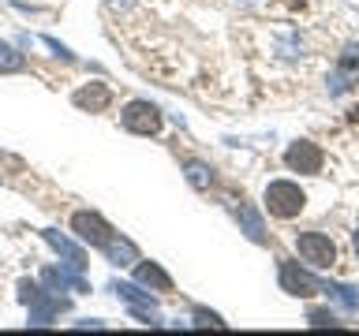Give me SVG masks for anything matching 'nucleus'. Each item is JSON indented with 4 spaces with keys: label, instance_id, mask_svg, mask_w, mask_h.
<instances>
[{
    "label": "nucleus",
    "instance_id": "1",
    "mask_svg": "<svg viewBox=\"0 0 359 336\" xmlns=\"http://www.w3.org/2000/svg\"><path fill=\"white\" fill-rule=\"evenodd\" d=\"M303 202H307V195L296 183H288V179H277V183L266 187V206L273 217H296L303 209Z\"/></svg>",
    "mask_w": 359,
    "mask_h": 336
},
{
    "label": "nucleus",
    "instance_id": "2",
    "mask_svg": "<svg viewBox=\"0 0 359 336\" xmlns=\"http://www.w3.org/2000/svg\"><path fill=\"white\" fill-rule=\"evenodd\" d=\"M123 127L135 131V134H157L161 131V108L150 105V101H128L120 112Z\"/></svg>",
    "mask_w": 359,
    "mask_h": 336
},
{
    "label": "nucleus",
    "instance_id": "3",
    "mask_svg": "<svg viewBox=\"0 0 359 336\" xmlns=\"http://www.w3.org/2000/svg\"><path fill=\"white\" fill-rule=\"evenodd\" d=\"M72 228H75L79 239L90 243V246H97V251H105V243L112 239L109 220L101 217V213H90V209H79V213H75V217H72Z\"/></svg>",
    "mask_w": 359,
    "mask_h": 336
},
{
    "label": "nucleus",
    "instance_id": "4",
    "mask_svg": "<svg viewBox=\"0 0 359 336\" xmlns=\"http://www.w3.org/2000/svg\"><path fill=\"white\" fill-rule=\"evenodd\" d=\"M296 251H299L303 262H311V265H318V269L337 262V246H333L330 235H322V232H303L299 239H296Z\"/></svg>",
    "mask_w": 359,
    "mask_h": 336
},
{
    "label": "nucleus",
    "instance_id": "5",
    "mask_svg": "<svg viewBox=\"0 0 359 336\" xmlns=\"http://www.w3.org/2000/svg\"><path fill=\"white\" fill-rule=\"evenodd\" d=\"M112 291L128 302V310L139 318L142 325H161V314H157V302L150 299V291H142V288H135V284H112Z\"/></svg>",
    "mask_w": 359,
    "mask_h": 336
},
{
    "label": "nucleus",
    "instance_id": "6",
    "mask_svg": "<svg viewBox=\"0 0 359 336\" xmlns=\"http://www.w3.org/2000/svg\"><path fill=\"white\" fill-rule=\"evenodd\" d=\"M285 161H288V168L292 172H307V176H314L322 168V150L314 142H296L292 150L285 153Z\"/></svg>",
    "mask_w": 359,
    "mask_h": 336
},
{
    "label": "nucleus",
    "instance_id": "7",
    "mask_svg": "<svg viewBox=\"0 0 359 336\" xmlns=\"http://www.w3.org/2000/svg\"><path fill=\"white\" fill-rule=\"evenodd\" d=\"M41 235H45V243H49V246H53V251L64 258L67 265H75V269H83V265H86V254H83V246H79V243H72L64 232H56V228H45Z\"/></svg>",
    "mask_w": 359,
    "mask_h": 336
},
{
    "label": "nucleus",
    "instance_id": "8",
    "mask_svg": "<svg viewBox=\"0 0 359 336\" xmlns=\"http://www.w3.org/2000/svg\"><path fill=\"white\" fill-rule=\"evenodd\" d=\"M75 105L79 108H86V112H105L109 108V101H112V94H109V86L105 83H86V86H79L75 90Z\"/></svg>",
    "mask_w": 359,
    "mask_h": 336
},
{
    "label": "nucleus",
    "instance_id": "9",
    "mask_svg": "<svg viewBox=\"0 0 359 336\" xmlns=\"http://www.w3.org/2000/svg\"><path fill=\"white\" fill-rule=\"evenodd\" d=\"M280 284H285V291H292V295H314V291H322L318 280L311 273H303L299 265H280Z\"/></svg>",
    "mask_w": 359,
    "mask_h": 336
},
{
    "label": "nucleus",
    "instance_id": "10",
    "mask_svg": "<svg viewBox=\"0 0 359 336\" xmlns=\"http://www.w3.org/2000/svg\"><path fill=\"white\" fill-rule=\"evenodd\" d=\"M135 280H139L142 288H154V291H172V276H168L157 262H142V265H135Z\"/></svg>",
    "mask_w": 359,
    "mask_h": 336
},
{
    "label": "nucleus",
    "instance_id": "11",
    "mask_svg": "<svg viewBox=\"0 0 359 336\" xmlns=\"http://www.w3.org/2000/svg\"><path fill=\"white\" fill-rule=\"evenodd\" d=\"M45 284H53V288H72V291H86V280L79 276V269L75 265H60V269H45L41 273Z\"/></svg>",
    "mask_w": 359,
    "mask_h": 336
},
{
    "label": "nucleus",
    "instance_id": "12",
    "mask_svg": "<svg viewBox=\"0 0 359 336\" xmlns=\"http://www.w3.org/2000/svg\"><path fill=\"white\" fill-rule=\"evenodd\" d=\"M27 307H30V325H49L53 314L60 310V299H53L49 291H38V295H34Z\"/></svg>",
    "mask_w": 359,
    "mask_h": 336
},
{
    "label": "nucleus",
    "instance_id": "13",
    "mask_svg": "<svg viewBox=\"0 0 359 336\" xmlns=\"http://www.w3.org/2000/svg\"><path fill=\"white\" fill-rule=\"evenodd\" d=\"M105 258L112 265H131V262H139V251H135L131 239H116V235H112L105 243Z\"/></svg>",
    "mask_w": 359,
    "mask_h": 336
},
{
    "label": "nucleus",
    "instance_id": "14",
    "mask_svg": "<svg viewBox=\"0 0 359 336\" xmlns=\"http://www.w3.org/2000/svg\"><path fill=\"white\" fill-rule=\"evenodd\" d=\"M240 224H243V228H247V235H251V239L255 243H262L266 239V228H262V217H258V213L255 209H240Z\"/></svg>",
    "mask_w": 359,
    "mask_h": 336
},
{
    "label": "nucleus",
    "instance_id": "15",
    "mask_svg": "<svg viewBox=\"0 0 359 336\" xmlns=\"http://www.w3.org/2000/svg\"><path fill=\"white\" fill-rule=\"evenodd\" d=\"M187 183L191 187H210V168L202 164V161H187Z\"/></svg>",
    "mask_w": 359,
    "mask_h": 336
},
{
    "label": "nucleus",
    "instance_id": "16",
    "mask_svg": "<svg viewBox=\"0 0 359 336\" xmlns=\"http://www.w3.org/2000/svg\"><path fill=\"white\" fill-rule=\"evenodd\" d=\"M22 67V52H15L8 41H0V71H19Z\"/></svg>",
    "mask_w": 359,
    "mask_h": 336
},
{
    "label": "nucleus",
    "instance_id": "17",
    "mask_svg": "<svg viewBox=\"0 0 359 336\" xmlns=\"http://www.w3.org/2000/svg\"><path fill=\"white\" fill-rule=\"evenodd\" d=\"M38 291H41V288L34 284V280H19V299H22V302H30L34 295H38Z\"/></svg>",
    "mask_w": 359,
    "mask_h": 336
},
{
    "label": "nucleus",
    "instance_id": "18",
    "mask_svg": "<svg viewBox=\"0 0 359 336\" xmlns=\"http://www.w3.org/2000/svg\"><path fill=\"white\" fill-rule=\"evenodd\" d=\"M41 41H45V45H49V49H53L56 56H60V60H64V64H72V60H75V56H72V52H67V49H64V45H60V41H56V38H41Z\"/></svg>",
    "mask_w": 359,
    "mask_h": 336
},
{
    "label": "nucleus",
    "instance_id": "19",
    "mask_svg": "<svg viewBox=\"0 0 359 336\" xmlns=\"http://www.w3.org/2000/svg\"><path fill=\"white\" fill-rule=\"evenodd\" d=\"M109 4H112V8H128L131 0H109Z\"/></svg>",
    "mask_w": 359,
    "mask_h": 336
},
{
    "label": "nucleus",
    "instance_id": "20",
    "mask_svg": "<svg viewBox=\"0 0 359 336\" xmlns=\"http://www.w3.org/2000/svg\"><path fill=\"white\" fill-rule=\"evenodd\" d=\"M355 258H359V232H355Z\"/></svg>",
    "mask_w": 359,
    "mask_h": 336
}]
</instances>
